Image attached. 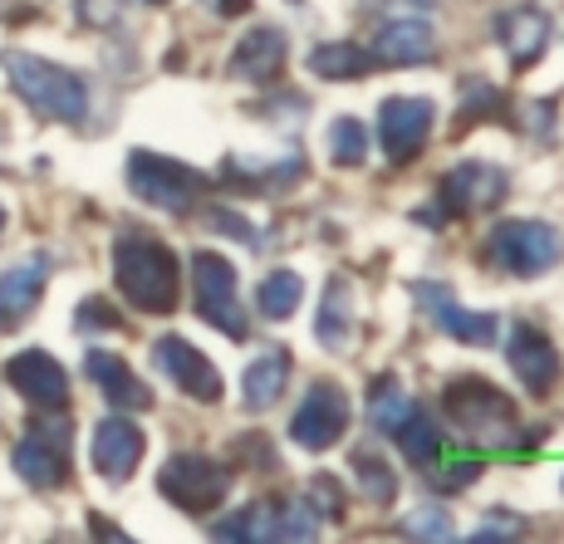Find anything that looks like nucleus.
I'll use <instances>...</instances> for the list:
<instances>
[{
	"mask_svg": "<svg viewBox=\"0 0 564 544\" xmlns=\"http://www.w3.org/2000/svg\"><path fill=\"white\" fill-rule=\"evenodd\" d=\"M45 280H50L45 255H30V260H20V265H10L6 275H0V329L25 324V314L40 304V295H45Z\"/></svg>",
	"mask_w": 564,
	"mask_h": 544,
	"instance_id": "19",
	"label": "nucleus"
},
{
	"mask_svg": "<svg viewBox=\"0 0 564 544\" xmlns=\"http://www.w3.org/2000/svg\"><path fill=\"white\" fill-rule=\"evenodd\" d=\"M285 59H290L285 35H280L275 25H260V30H251V35L241 40V45H236V54H231V79L270 84L280 69H285Z\"/></svg>",
	"mask_w": 564,
	"mask_h": 544,
	"instance_id": "22",
	"label": "nucleus"
},
{
	"mask_svg": "<svg viewBox=\"0 0 564 544\" xmlns=\"http://www.w3.org/2000/svg\"><path fill=\"white\" fill-rule=\"evenodd\" d=\"M412 300H417L422 309L432 314V324H437V329L447 334V339L471 344V348H486V344L501 339V319H496V314L466 309V304H462V300H452L447 290L437 285V280H417V285H412Z\"/></svg>",
	"mask_w": 564,
	"mask_h": 544,
	"instance_id": "11",
	"label": "nucleus"
},
{
	"mask_svg": "<svg viewBox=\"0 0 564 544\" xmlns=\"http://www.w3.org/2000/svg\"><path fill=\"white\" fill-rule=\"evenodd\" d=\"M79 15L89 20V25H113L118 6H113V0H79Z\"/></svg>",
	"mask_w": 564,
	"mask_h": 544,
	"instance_id": "36",
	"label": "nucleus"
},
{
	"mask_svg": "<svg viewBox=\"0 0 564 544\" xmlns=\"http://www.w3.org/2000/svg\"><path fill=\"white\" fill-rule=\"evenodd\" d=\"M143 432L133 427L128 417H104L99 427H94V466H99L104 481L123 486L128 476L138 471V461H143Z\"/></svg>",
	"mask_w": 564,
	"mask_h": 544,
	"instance_id": "16",
	"label": "nucleus"
},
{
	"mask_svg": "<svg viewBox=\"0 0 564 544\" xmlns=\"http://www.w3.org/2000/svg\"><path fill=\"white\" fill-rule=\"evenodd\" d=\"M506 187H511V177H506V167H496V162H457L437 187L442 216L486 211V206H496L506 197Z\"/></svg>",
	"mask_w": 564,
	"mask_h": 544,
	"instance_id": "14",
	"label": "nucleus"
},
{
	"mask_svg": "<svg viewBox=\"0 0 564 544\" xmlns=\"http://www.w3.org/2000/svg\"><path fill=\"white\" fill-rule=\"evenodd\" d=\"M496 35H501L516 69H530L550 45V15L535 6H516V10H506V15H496Z\"/></svg>",
	"mask_w": 564,
	"mask_h": 544,
	"instance_id": "20",
	"label": "nucleus"
},
{
	"mask_svg": "<svg viewBox=\"0 0 564 544\" xmlns=\"http://www.w3.org/2000/svg\"><path fill=\"white\" fill-rule=\"evenodd\" d=\"M113 280L123 300L143 314H172L182 295V265L153 236H123L113 246Z\"/></svg>",
	"mask_w": 564,
	"mask_h": 544,
	"instance_id": "1",
	"label": "nucleus"
},
{
	"mask_svg": "<svg viewBox=\"0 0 564 544\" xmlns=\"http://www.w3.org/2000/svg\"><path fill=\"white\" fill-rule=\"evenodd\" d=\"M84 373H89V383L99 388V393L113 402V407H133V412L153 407V393H148V383H143V378H138L118 353L89 348V358H84Z\"/></svg>",
	"mask_w": 564,
	"mask_h": 544,
	"instance_id": "18",
	"label": "nucleus"
},
{
	"mask_svg": "<svg viewBox=\"0 0 564 544\" xmlns=\"http://www.w3.org/2000/svg\"><path fill=\"white\" fill-rule=\"evenodd\" d=\"M153 363L172 378V383L182 388V393L197 398V402H221V393H226V383H221V373H216V363L202 353L197 344L182 339V334H162V339L153 344Z\"/></svg>",
	"mask_w": 564,
	"mask_h": 544,
	"instance_id": "13",
	"label": "nucleus"
},
{
	"mask_svg": "<svg viewBox=\"0 0 564 544\" xmlns=\"http://www.w3.org/2000/svg\"><path fill=\"white\" fill-rule=\"evenodd\" d=\"M158 491L177 510H187V515H212V510H221V500L231 496V471L202 451H182L162 466Z\"/></svg>",
	"mask_w": 564,
	"mask_h": 544,
	"instance_id": "6",
	"label": "nucleus"
},
{
	"mask_svg": "<svg viewBox=\"0 0 564 544\" xmlns=\"http://www.w3.org/2000/svg\"><path fill=\"white\" fill-rule=\"evenodd\" d=\"M0 64H6V74H10V89L35 108L40 118H50V123H84V113H89V84L74 69L50 64L25 50H6Z\"/></svg>",
	"mask_w": 564,
	"mask_h": 544,
	"instance_id": "2",
	"label": "nucleus"
},
{
	"mask_svg": "<svg viewBox=\"0 0 564 544\" xmlns=\"http://www.w3.org/2000/svg\"><path fill=\"white\" fill-rule=\"evenodd\" d=\"M506 358H511L516 378L530 388V393H550V388L560 383V348L550 344L535 324H520V329L511 334Z\"/></svg>",
	"mask_w": 564,
	"mask_h": 544,
	"instance_id": "17",
	"label": "nucleus"
},
{
	"mask_svg": "<svg viewBox=\"0 0 564 544\" xmlns=\"http://www.w3.org/2000/svg\"><path fill=\"white\" fill-rule=\"evenodd\" d=\"M246 6H251V0H226V6H216V10H221V15H241Z\"/></svg>",
	"mask_w": 564,
	"mask_h": 544,
	"instance_id": "38",
	"label": "nucleus"
},
{
	"mask_svg": "<svg viewBox=\"0 0 564 544\" xmlns=\"http://www.w3.org/2000/svg\"><path fill=\"white\" fill-rule=\"evenodd\" d=\"M344 432H349V398H344V388L329 383V378L310 383V393L300 398L295 417H290V442L305 446V451H329Z\"/></svg>",
	"mask_w": 564,
	"mask_h": 544,
	"instance_id": "10",
	"label": "nucleus"
},
{
	"mask_svg": "<svg viewBox=\"0 0 564 544\" xmlns=\"http://www.w3.org/2000/svg\"><path fill=\"white\" fill-rule=\"evenodd\" d=\"M314 339H319L329 353L354 344V285L349 280L334 275L329 290H324V304H319V319H314Z\"/></svg>",
	"mask_w": 564,
	"mask_h": 544,
	"instance_id": "24",
	"label": "nucleus"
},
{
	"mask_svg": "<svg viewBox=\"0 0 564 544\" xmlns=\"http://www.w3.org/2000/svg\"><path fill=\"white\" fill-rule=\"evenodd\" d=\"M354 476H359V491L373 500V505H393L398 476H393V466L373 451V446H359V451H354Z\"/></svg>",
	"mask_w": 564,
	"mask_h": 544,
	"instance_id": "29",
	"label": "nucleus"
},
{
	"mask_svg": "<svg viewBox=\"0 0 564 544\" xmlns=\"http://www.w3.org/2000/svg\"><path fill=\"white\" fill-rule=\"evenodd\" d=\"M192 295H197V314L212 329H221L226 339L241 344L251 334L241 314V300H236V265L221 260L216 250H197L192 255Z\"/></svg>",
	"mask_w": 564,
	"mask_h": 544,
	"instance_id": "7",
	"label": "nucleus"
},
{
	"mask_svg": "<svg viewBox=\"0 0 564 544\" xmlns=\"http://www.w3.org/2000/svg\"><path fill=\"white\" fill-rule=\"evenodd\" d=\"M432 118H437L432 99H383V108H378V143H383V157L393 167H403L427 148Z\"/></svg>",
	"mask_w": 564,
	"mask_h": 544,
	"instance_id": "12",
	"label": "nucleus"
},
{
	"mask_svg": "<svg viewBox=\"0 0 564 544\" xmlns=\"http://www.w3.org/2000/svg\"><path fill=\"white\" fill-rule=\"evenodd\" d=\"M128 187H133L138 202L182 216L192 202H197L206 177L192 167H182V162H172V157H158V152H133V157H128Z\"/></svg>",
	"mask_w": 564,
	"mask_h": 544,
	"instance_id": "8",
	"label": "nucleus"
},
{
	"mask_svg": "<svg viewBox=\"0 0 564 544\" xmlns=\"http://www.w3.org/2000/svg\"><path fill=\"white\" fill-rule=\"evenodd\" d=\"M118 309L108 300H84L79 304V329H118Z\"/></svg>",
	"mask_w": 564,
	"mask_h": 544,
	"instance_id": "33",
	"label": "nucleus"
},
{
	"mask_svg": "<svg viewBox=\"0 0 564 544\" xmlns=\"http://www.w3.org/2000/svg\"><path fill=\"white\" fill-rule=\"evenodd\" d=\"M300 300H305V280L295 275V270H270L265 280H260L256 290V309L260 319H290V314L300 309Z\"/></svg>",
	"mask_w": 564,
	"mask_h": 544,
	"instance_id": "28",
	"label": "nucleus"
},
{
	"mask_svg": "<svg viewBox=\"0 0 564 544\" xmlns=\"http://www.w3.org/2000/svg\"><path fill=\"white\" fill-rule=\"evenodd\" d=\"M408 412H412V398L398 373H378L373 383H368V422H373L378 432H393Z\"/></svg>",
	"mask_w": 564,
	"mask_h": 544,
	"instance_id": "27",
	"label": "nucleus"
},
{
	"mask_svg": "<svg viewBox=\"0 0 564 544\" xmlns=\"http://www.w3.org/2000/svg\"><path fill=\"white\" fill-rule=\"evenodd\" d=\"M442 407H447L452 427L476 446H506L511 437H520L516 402L496 383H486V378H457V383H447Z\"/></svg>",
	"mask_w": 564,
	"mask_h": 544,
	"instance_id": "3",
	"label": "nucleus"
},
{
	"mask_svg": "<svg viewBox=\"0 0 564 544\" xmlns=\"http://www.w3.org/2000/svg\"><path fill=\"white\" fill-rule=\"evenodd\" d=\"M476 476H481V461H471V456H466V461L437 466V476H432V481H437L442 491H466V486H471Z\"/></svg>",
	"mask_w": 564,
	"mask_h": 544,
	"instance_id": "32",
	"label": "nucleus"
},
{
	"mask_svg": "<svg viewBox=\"0 0 564 544\" xmlns=\"http://www.w3.org/2000/svg\"><path fill=\"white\" fill-rule=\"evenodd\" d=\"M373 50L354 45V40H329V45H314L310 54V69L319 79H359V74L373 69Z\"/></svg>",
	"mask_w": 564,
	"mask_h": 544,
	"instance_id": "25",
	"label": "nucleus"
},
{
	"mask_svg": "<svg viewBox=\"0 0 564 544\" xmlns=\"http://www.w3.org/2000/svg\"><path fill=\"white\" fill-rule=\"evenodd\" d=\"M285 383H290V353L280 344L260 348V353L251 358V368H246V378H241L246 407H251V412L275 407V402L285 398Z\"/></svg>",
	"mask_w": 564,
	"mask_h": 544,
	"instance_id": "23",
	"label": "nucleus"
},
{
	"mask_svg": "<svg viewBox=\"0 0 564 544\" xmlns=\"http://www.w3.org/2000/svg\"><path fill=\"white\" fill-rule=\"evenodd\" d=\"M0 231H6V206H0Z\"/></svg>",
	"mask_w": 564,
	"mask_h": 544,
	"instance_id": "40",
	"label": "nucleus"
},
{
	"mask_svg": "<svg viewBox=\"0 0 564 544\" xmlns=\"http://www.w3.org/2000/svg\"><path fill=\"white\" fill-rule=\"evenodd\" d=\"M329 157L339 162V167H364L368 133H364L359 118H334L329 123Z\"/></svg>",
	"mask_w": 564,
	"mask_h": 544,
	"instance_id": "30",
	"label": "nucleus"
},
{
	"mask_svg": "<svg viewBox=\"0 0 564 544\" xmlns=\"http://www.w3.org/2000/svg\"><path fill=\"white\" fill-rule=\"evenodd\" d=\"M408 535H417V540H452L447 510H442V505H417L408 515Z\"/></svg>",
	"mask_w": 564,
	"mask_h": 544,
	"instance_id": "31",
	"label": "nucleus"
},
{
	"mask_svg": "<svg viewBox=\"0 0 564 544\" xmlns=\"http://www.w3.org/2000/svg\"><path fill=\"white\" fill-rule=\"evenodd\" d=\"M511 535H520L516 520H491V525H481L471 540H481V544H486V540H511Z\"/></svg>",
	"mask_w": 564,
	"mask_h": 544,
	"instance_id": "37",
	"label": "nucleus"
},
{
	"mask_svg": "<svg viewBox=\"0 0 564 544\" xmlns=\"http://www.w3.org/2000/svg\"><path fill=\"white\" fill-rule=\"evenodd\" d=\"M216 540H314L319 535V510L305 496H265L236 515L216 520Z\"/></svg>",
	"mask_w": 564,
	"mask_h": 544,
	"instance_id": "4",
	"label": "nucleus"
},
{
	"mask_svg": "<svg viewBox=\"0 0 564 544\" xmlns=\"http://www.w3.org/2000/svg\"><path fill=\"white\" fill-rule=\"evenodd\" d=\"M94 535H108V540H123V530H113V525H104V520H94Z\"/></svg>",
	"mask_w": 564,
	"mask_h": 544,
	"instance_id": "39",
	"label": "nucleus"
},
{
	"mask_svg": "<svg viewBox=\"0 0 564 544\" xmlns=\"http://www.w3.org/2000/svg\"><path fill=\"white\" fill-rule=\"evenodd\" d=\"M393 437H398V446H403V456H408L412 466H437L442 446H447V442H442V427H437V422H432L422 407H412L408 417L398 422Z\"/></svg>",
	"mask_w": 564,
	"mask_h": 544,
	"instance_id": "26",
	"label": "nucleus"
},
{
	"mask_svg": "<svg viewBox=\"0 0 564 544\" xmlns=\"http://www.w3.org/2000/svg\"><path fill=\"white\" fill-rule=\"evenodd\" d=\"M212 226H216V231H231V236H241L246 246H260V241H256V226H251V221H241V216H236V211H212Z\"/></svg>",
	"mask_w": 564,
	"mask_h": 544,
	"instance_id": "35",
	"label": "nucleus"
},
{
	"mask_svg": "<svg viewBox=\"0 0 564 544\" xmlns=\"http://www.w3.org/2000/svg\"><path fill=\"white\" fill-rule=\"evenodd\" d=\"M564 260V236L550 221H501L486 236V265L506 270L516 280H535L545 270H555Z\"/></svg>",
	"mask_w": 564,
	"mask_h": 544,
	"instance_id": "5",
	"label": "nucleus"
},
{
	"mask_svg": "<svg viewBox=\"0 0 564 544\" xmlns=\"http://www.w3.org/2000/svg\"><path fill=\"white\" fill-rule=\"evenodd\" d=\"M10 461H15L20 481L35 486V491H54V486H64L69 481V417L35 422V427L15 442Z\"/></svg>",
	"mask_w": 564,
	"mask_h": 544,
	"instance_id": "9",
	"label": "nucleus"
},
{
	"mask_svg": "<svg viewBox=\"0 0 564 544\" xmlns=\"http://www.w3.org/2000/svg\"><path fill=\"white\" fill-rule=\"evenodd\" d=\"M314 500H319V505H314L319 520H334L344 510V496H339V486L329 481V471H319V481H314Z\"/></svg>",
	"mask_w": 564,
	"mask_h": 544,
	"instance_id": "34",
	"label": "nucleus"
},
{
	"mask_svg": "<svg viewBox=\"0 0 564 544\" xmlns=\"http://www.w3.org/2000/svg\"><path fill=\"white\" fill-rule=\"evenodd\" d=\"M373 59L378 64H432L437 59V35H432V25L417 15L388 20L373 40Z\"/></svg>",
	"mask_w": 564,
	"mask_h": 544,
	"instance_id": "21",
	"label": "nucleus"
},
{
	"mask_svg": "<svg viewBox=\"0 0 564 544\" xmlns=\"http://www.w3.org/2000/svg\"><path fill=\"white\" fill-rule=\"evenodd\" d=\"M6 378L30 407L40 412H64L69 407V373L45 353V348H25L6 363Z\"/></svg>",
	"mask_w": 564,
	"mask_h": 544,
	"instance_id": "15",
	"label": "nucleus"
},
{
	"mask_svg": "<svg viewBox=\"0 0 564 544\" xmlns=\"http://www.w3.org/2000/svg\"><path fill=\"white\" fill-rule=\"evenodd\" d=\"M143 6H162V0H143Z\"/></svg>",
	"mask_w": 564,
	"mask_h": 544,
	"instance_id": "41",
	"label": "nucleus"
}]
</instances>
